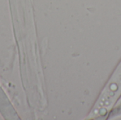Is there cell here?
I'll use <instances>...</instances> for the list:
<instances>
[{
    "label": "cell",
    "instance_id": "cell-1",
    "mask_svg": "<svg viewBox=\"0 0 121 120\" xmlns=\"http://www.w3.org/2000/svg\"><path fill=\"white\" fill-rule=\"evenodd\" d=\"M121 95V61L109 79L93 108L89 117L99 118L109 112Z\"/></svg>",
    "mask_w": 121,
    "mask_h": 120
}]
</instances>
